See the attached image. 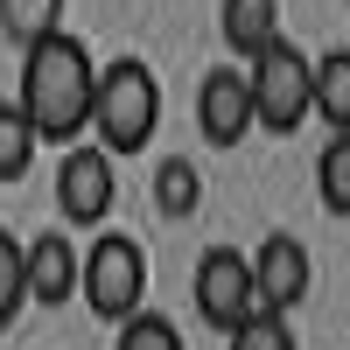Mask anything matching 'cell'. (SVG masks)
<instances>
[{"label":"cell","mask_w":350,"mask_h":350,"mask_svg":"<svg viewBox=\"0 0 350 350\" xmlns=\"http://www.w3.org/2000/svg\"><path fill=\"white\" fill-rule=\"evenodd\" d=\"M92 92H98V64H92V49H84L70 28L49 36V42H36V49H21L14 112L36 126V140L77 148V140L92 133Z\"/></svg>","instance_id":"obj_1"},{"label":"cell","mask_w":350,"mask_h":350,"mask_svg":"<svg viewBox=\"0 0 350 350\" xmlns=\"http://www.w3.org/2000/svg\"><path fill=\"white\" fill-rule=\"evenodd\" d=\"M161 126V77L140 64V56H112L98 70V92H92V148H105L112 161L140 154Z\"/></svg>","instance_id":"obj_2"},{"label":"cell","mask_w":350,"mask_h":350,"mask_svg":"<svg viewBox=\"0 0 350 350\" xmlns=\"http://www.w3.org/2000/svg\"><path fill=\"white\" fill-rule=\"evenodd\" d=\"M77 295L98 323H133L148 308V252L126 231H98L92 245L77 252Z\"/></svg>","instance_id":"obj_3"},{"label":"cell","mask_w":350,"mask_h":350,"mask_svg":"<svg viewBox=\"0 0 350 350\" xmlns=\"http://www.w3.org/2000/svg\"><path fill=\"white\" fill-rule=\"evenodd\" d=\"M308 84H315V56H301L295 42H273L259 64L245 70V92H252V126H267V133H301L315 112H308Z\"/></svg>","instance_id":"obj_4"},{"label":"cell","mask_w":350,"mask_h":350,"mask_svg":"<svg viewBox=\"0 0 350 350\" xmlns=\"http://www.w3.org/2000/svg\"><path fill=\"white\" fill-rule=\"evenodd\" d=\"M189 301L196 315L211 323L217 336H231L239 323H252V267H245V252L239 245H203L196 252V273H189Z\"/></svg>","instance_id":"obj_5"},{"label":"cell","mask_w":350,"mask_h":350,"mask_svg":"<svg viewBox=\"0 0 350 350\" xmlns=\"http://www.w3.org/2000/svg\"><path fill=\"white\" fill-rule=\"evenodd\" d=\"M112 196H120V175H112V154L92 148V140H77V148H64V161H56V211H64L70 231H105V211Z\"/></svg>","instance_id":"obj_6"},{"label":"cell","mask_w":350,"mask_h":350,"mask_svg":"<svg viewBox=\"0 0 350 350\" xmlns=\"http://www.w3.org/2000/svg\"><path fill=\"white\" fill-rule=\"evenodd\" d=\"M245 267H252V301L267 315H295L308 301V287H315V259H308V245L295 231H267L245 252Z\"/></svg>","instance_id":"obj_7"},{"label":"cell","mask_w":350,"mask_h":350,"mask_svg":"<svg viewBox=\"0 0 350 350\" xmlns=\"http://www.w3.org/2000/svg\"><path fill=\"white\" fill-rule=\"evenodd\" d=\"M196 133L211 140V148H239L252 133V92H245L239 64L203 70V84H196Z\"/></svg>","instance_id":"obj_8"},{"label":"cell","mask_w":350,"mask_h":350,"mask_svg":"<svg viewBox=\"0 0 350 350\" xmlns=\"http://www.w3.org/2000/svg\"><path fill=\"white\" fill-rule=\"evenodd\" d=\"M21 267H28V301H42V308L77 301V245H70V231H36L21 245Z\"/></svg>","instance_id":"obj_9"},{"label":"cell","mask_w":350,"mask_h":350,"mask_svg":"<svg viewBox=\"0 0 350 350\" xmlns=\"http://www.w3.org/2000/svg\"><path fill=\"white\" fill-rule=\"evenodd\" d=\"M217 28H224L231 56H245V64H259V56H267V49L280 42V0H224Z\"/></svg>","instance_id":"obj_10"},{"label":"cell","mask_w":350,"mask_h":350,"mask_svg":"<svg viewBox=\"0 0 350 350\" xmlns=\"http://www.w3.org/2000/svg\"><path fill=\"white\" fill-rule=\"evenodd\" d=\"M308 112H323V126H329V133H350V49H329L323 64H315Z\"/></svg>","instance_id":"obj_11"},{"label":"cell","mask_w":350,"mask_h":350,"mask_svg":"<svg viewBox=\"0 0 350 350\" xmlns=\"http://www.w3.org/2000/svg\"><path fill=\"white\" fill-rule=\"evenodd\" d=\"M0 28H8V42L36 49L49 36H64V0H0Z\"/></svg>","instance_id":"obj_12"},{"label":"cell","mask_w":350,"mask_h":350,"mask_svg":"<svg viewBox=\"0 0 350 350\" xmlns=\"http://www.w3.org/2000/svg\"><path fill=\"white\" fill-rule=\"evenodd\" d=\"M196 203H203V175H196V161H189V154L154 161V211H161V217H189Z\"/></svg>","instance_id":"obj_13"},{"label":"cell","mask_w":350,"mask_h":350,"mask_svg":"<svg viewBox=\"0 0 350 350\" xmlns=\"http://www.w3.org/2000/svg\"><path fill=\"white\" fill-rule=\"evenodd\" d=\"M315 196L329 217H350V133H329L315 154Z\"/></svg>","instance_id":"obj_14"},{"label":"cell","mask_w":350,"mask_h":350,"mask_svg":"<svg viewBox=\"0 0 350 350\" xmlns=\"http://www.w3.org/2000/svg\"><path fill=\"white\" fill-rule=\"evenodd\" d=\"M36 154H42V140H36V126L14 112V98L0 105V183H21L28 168H36Z\"/></svg>","instance_id":"obj_15"},{"label":"cell","mask_w":350,"mask_h":350,"mask_svg":"<svg viewBox=\"0 0 350 350\" xmlns=\"http://www.w3.org/2000/svg\"><path fill=\"white\" fill-rule=\"evenodd\" d=\"M28 308V267H21V239L0 224V329H14V315Z\"/></svg>","instance_id":"obj_16"},{"label":"cell","mask_w":350,"mask_h":350,"mask_svg":"<svg viewBox=\"0 0 350 350\" xmlns=\"http://www.w3.org/2000/svg\"><path fill=\"white\" fill-rule=\"evenodd\" d=\"M112 350H189V343H183V329H175L161 308H140L133 323H120V343Z\"/></svg>","instance_id":"obj_17"},{"label":"cell","mask_w":350,"mask_h":350,"mask_svg":"<svg viewBox=\"0 0 350 350\" xmlns=\"http://www.w3.org/2000/svg\"><path fill=\"white\" fill-rule=\"evenodd\" d=\"M231 350H301V343H295V323H287V315L252 308V323L231 329Z\"/></svg>","instance_id":"obj_18"}]
</instances>
